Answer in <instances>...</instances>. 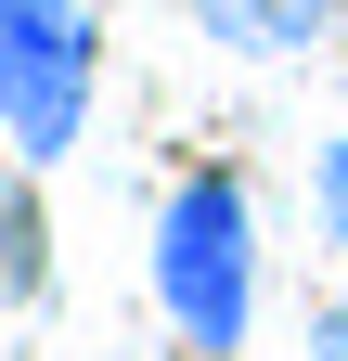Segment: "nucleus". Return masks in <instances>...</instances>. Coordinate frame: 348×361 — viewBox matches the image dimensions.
<instances>
[{"label":"nucleus","instance_id":"nucleus-1","mask_svg":"<svg viewBox=\"0 0 348 361\" xmlns=\"http://www.w3.org/2000/svg\"><path fill=\"white\" fill-rule=\"evenodd\" d=\"M155 297H168V323H181V348H206V361L245 348V323H258V219H245L232 168H194L181 194H168V219H155Z\"/></svg>","mask_w":348,"mask_h":361},{"label":"nucleus","instance_id":"nucleus-2","mask_svg":"<svg viewBox=\"0 0 348 361\" xmlns=\"http://www.w3.org/2000/svg\"><path fill=\"white\" fill-rule=\"evenodd\" d=\"M91 13L77 0H0V142L26 168H65L91 129Z\"/></svg>","mask_w":348,"mask_h":361},{"label":"nucleus","instance_id":"nucleus-3","mask_svg":"<svg viewBox=\"0 0 348 361\" xmlns=\"http://www.w3.org/2000/svg\"><path fill=\"white\" fill-rule=\"evenodd\" d=\"M206 39H232V52H310L335 26V0H194Z\"/></svg>","mask_w":348,"mask_h":361},{"label":"nucleus","instance_id":"nucleus-4","mask_svg":"<svg viewBox=\"0 0 348 361\" xmlns=\"http://www.w3.org/2000/svg\"><path fill=\"white\" fill-rule=\"evenodd\" d=\"M323 219H335V245H348V142H323Z\"/></svg>","mask_w":348,"mask_h":361},{"label":"nucleus","instance_id":"nucleus-5","mask_svg":"<svg viewBox=\"0 0 348 361\" xmlns=\"http://www.w3.org/2000/svg\"><path fill=\"white\" fill-rule=\"evenodd\" d=\"M310 361H348V310H323V323H310Z\"/></svg>","mask_w":348,"mask_h":361}]
</instances>
